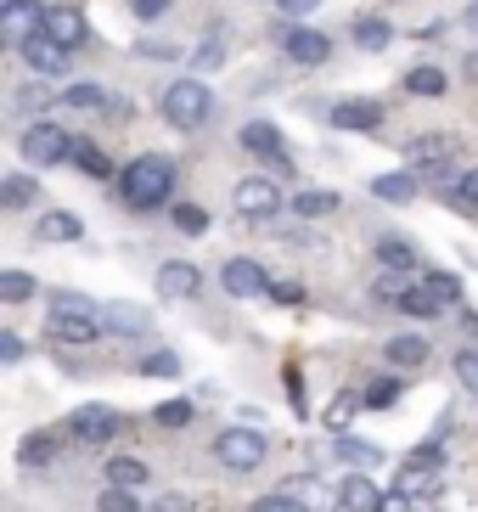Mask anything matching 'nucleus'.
Returning a JSON list of instances; mask_svg holds the SVG:
<instances>
[{"instance_id": "obj_42", "label": "nucleus", "mask_w": 478, "mask_h": 512, "mask_svg": "<svg viewBox=\"0 0 478 512\" xmlns=\"http://www.w3.org/2000/svg\"><path fill=\"white\" fill-rule=\"evenodd\" d=\"M141 372H147V377H175V372H180V355H169V349H152V355H141Z\"/></svg>"}, {"instance_id": "obj_45", "label": "nucleus", "mask_w": 478, "mask_h": 512, "mask_svg": "<svg viewBox=\"0 0 478 512\" xmlns=\"http://www.w3.org/2000/svg\"><path fill=\"white\" fill-rule=\"evenodd\" d=\"M57 96L51 91H40V85H29V91H17V113H34V107H51Z\"/></svg>"}, {"instance_id": "obj_5", "label": "nucleus", "mask_w": 478, "mask_h": 512, "mask_svg": "<svg viewBox=\"0 0 478 512\" xmlns=\"http://www.w3.org/2000/svg\"><path fill=\"white\" fill-rule=\"evenodd\" d=\"M17 152H23V164H62V158H74V141L57 124H34V130H23Z\"/></svg>"}, {"instance_id": "obj_38", "label": "nucleus", "mask_w": 478, "mask_h": 512, "mask_svg": "<svg viewBox=\"0 0 478 512\" xmlns=\"http://www.w3.org/2000/svg\"><path fill=\"white\" fill-rule=\"evenodd\" d=\"M152 422H158V428H186V422H192V400H164V406L152 411Z\"/></svg>"}, {"instance_id": "obj_21", "label": "nucleus", "mask_w": 478, "mask_h": 512, "mask_svg": "<svg viewBox=\"0 0 478 512\" xmlns=\"http://www.w3.org/2000/svg\"><path fill=\"white\" fill-rule=\"evenodd\" d=\"M383 355H389V366H405V372H411V366L428 361V338H417V332H400V338H389V349H383Z\"/></svg>"}, {"instance_id": "obj_50", "label": "nucleus", "mask_w": 478, "mask_h": 512, "mask_svg": "<svg viewBox=\"0 0 478 512\" xmlns=\"http://www.w3.org/2000/svg\"><path fill=\"white\" fill-rule=\"evenodd\" d=\"M248 512H299V507H293V501H287V496H259V501H254V507H248Z\"/></svg>"}, {"instance_id": "obj_24", "label": "nucleus", "mask_w": 478, "mask_h": 512, "mask_svg": "<svg viewBox=\"0 0 478 512\" xmlns=\"http://www.w3.org/2000/svg\"><path fill=\"white\" fill-rule=\"evenodd\" d=\"M68 164L79 169V175H90V181H113V164H107L102 147H90V141H74V158Z\"/></svg>"}, {"instance_id": "obj_15", "label": "nucleus", "mask_w": 478, "mask_h": 512, "mask_svg": "<svg viewBox=\"0 0 478 512\" xmlns=\"http://www.w3.org/2000/svg\"><path fill=\"white\" fill-rule=\"evenodd\" d=\"M332 124H338V130H377V124H383V102H372V96H349V102L332 107Z\"/></svg>"}, {"instance_id": "obj_19", "label": "nucleus", "mask_w": 478, "mask_h": 512, "mask_svg": "<svg viewBox=\"0 0 478 512\" xmlns=\"http://www.w3.org/2000/svg\"><path fill=\"white\" fill-rule=\"evenodd\" d=\"M355 46L372 51V57H377V51H389L394 46V23H389V17H360V23H355Z\"/></svg>"}, {"instance_id": "obj_8", "label": "nucleus", "mask_w": 478, "mask_h": 512, "mask_svg": "<svg viewBox=\"0 0 478 512\" xmlns=\"http://www.w3.org/2000/svg\"><path fill=\"white\" fill-rule=\"evenodd\" d=\"M68 434H74L79 445H107V439L119 434V411L113 406H79L74 417H68Z\"/></svg>"}, {"instance_id": "obj_7", "label": "nucleus", "mask_w": 478, "mask_h": 512, "mask_svg": "<svg viewBox=\"0 0 478 512\" xmlns=\"http://www.w3.org/2000/svg\"><path fill=\"white\" fill-rule=\"evenodd\" d=\"M220 287H225V299H265V293H270V271L259 265V259H225Z\"/></svg>"}, {"instance_id": "obj_48", "label": "nucleus", "mask_w": 478, "mask_h": 512, "mask_svg": "<svg viewBox=\"0 0 478 512\" xmlns=\"http://www.w3.org/2000/svg\"><path fill=\"white\" fill-rule=\"evenodd\" d=\"M0 361H6V366L23 361V338H17V332H0Z\"/></svg>"}, {"instance_id": "obj_29", "label": "nucleus", "mask_w": 478, "mask_h": 512, "mask_svg": "<svg viewBox=\"0 0 478 512\" xmlns=\"http://www.w3.org/2000/svg\"><path fill=\"white\" fill-rule=\"evenodd\" d=\"M332 209H338V192H327V186H321V192L310 186V192L293 197V214H304V220H321V214H332Z\"/></svg>"}, {"instance_id": "obj_4", "label": "nucleus", "mask_w": 478, "mask_h": 512, "mask_svg": "<svg viewBox=\"0 0 478 512\" xmlns=\"http://www.w3.org/2000/svg\"><path fill=\"white\" fill-rule=\"evenodd\" d=\"M231 209L248 214V220H270V214H282V186L270 175H248V181L231 186Z\"/></svg>"}, {"instance_id": "obj_10", "label": "nucleus", "mask_w": 478, "mask_h": 512, "mask_svg": "<svg viewBox=\"0 0 478 512\" xmlns=\"http://www.w3.org/2000/svg\"><path fill=\"white\" fill-rule=\"evenodd\" d=\"M40 34H45V40H57V46L74 57V51L85 46L90 29H85V17H79L74 6H45V29H40Z\"/></svg>"}, {"instance_id": "obj_36", "label": "nucleus", "mask_w": 478, "mask_h": 512, "mask_svg": "<svg viewBox=\"0 0 478 512\" xmlns=\"http://www.w3.org/2000/svg\"><path fill=\"white\" fill-rule=\"evenodd\" d=\"M422 287L434 293L439 304H456L462 299V276H450V271H434V276H422Z\"/></svg>"}, {"instance_id": "obj_25", "label": "nucleus", "mask_w": 478, "mask_h": 512, "mask_svg": "<svg viewBox=\"0 0 478 512\" xmlns=\"http://www.w3.org/2000/svg\"><path fill=\"white\" fill-rule=\"evenodd\" d=\"M51 316H74V321H102V304L85 293H51Z\"/></svg>"}, {"instance_id": "obj_13", "label": "nucleus", "mask_w": 478, "mask_h": 512, "mask_svg": "<svg viewBox=\"0 0 478 512\" xmlns=\"http://www.w3.org/2000/svg\"><path fill=\"white\" fill-rule=\"evenodd\" d=\"M456 158V136H411L405 141V164L417 169H445Z\"/></svg>"}, {"instance_id": "obj_39", "label": "nucleus", "mask_w": 478, "mask_h": 512, "mask_svg": "<svg viewBox=\"0 0 478 512\" xmlns=\"http://www.w3.org/2000/svg\"><path fill=\"white\" fill-rule=\"evenodd\" d=\"M394 400H400V383H394V377H372V383H366V406L372 411L394 406Z\"/></svg>"}, {"instance_id": "obj_28", "label": "nucleus", "mask_w": 478, "mask_h": 512, "mask_svg": "<svg viewBox=\"0 0 478 512\" xmlns=\"http://www.w3.org/2000/svg\"><path fill=\"white\" fill-rule=\"evenodd\" d=\"M34 197H40V186H34L29 175H6V181H0V209H29Z\"/></svg>"}, {"instance_id": "obj_37", "label": "nucleus", "mask_w": 478, "mask_h": 512, "mask_svg": "<svg viewBox=\"0 0 478 512\" xmlns=\"http://www.w3.org/2000/svg\"><path fill=\"white\" fill-rule=\"evenodd\" d=\"M377 254H383V265H389V271H411V265H417V248H411V242H400V237H389Z\"/></svg>"}, {"instance_id": "obj_33", "label": "nucleus", "mask_w": 478, "mask_h": 512, "mask_svg": "<svg viewBox=\"0 0 478 512\" xmlns=\"http://www.w3.org/2000/svg\"><path fill=\"white\" fill-rule=\"evenodd\" d=\"M57 102L62 107H79V113H96V107H107V96H102V85H68Z\"/></svg>"}, {"instance_id": "obj_20", "label": "nucleus", "mask_w": 478, "mask_h": 512, "mask_svg": "<svg viewBox=\"0 0 478 512\" xmlns=\"http://www.w3.org/2000/svg\"><path fill=\"white\" fill-rule=\"evenodd\" d=\"M79 231H85V226H79L74 214L45 209V214H40V226H34V237H40V242H79Z\"/></svg>"}, {"instance_id": "obj_47", "label": "nucleus", "mask_w": 478, "mask_h": 512, "mask_svg": "<svg viewBox=\"0 0 478 512\" xmlns=\"http://www.w3.org/2000/svg\"><path fill=\"white\" fill-rule=\"evenodd\" d=\"M147 512H192V501L180 496V490H169V496H158V501H147Z\"/></svg>"}, {"instance_id": "obj_56", "label": "nucleus", "mask_w": 478, "mask_h": 512, "mask_svg": "<svg viewBox=\"0 0 478 512\" xmlns=\"http://www.w3.org/2000/svg\"><path fill=\"white\" fill-rule=\"evenodd\" d=\"M462 23H467V29H478V0L467 6V17H462Z\"/></svg>"}, {"instance_id": "obj_9", "label": "nucleus", "mask_w": 478, "mask_h": 512, "mask_svg": "<svg viewBox=\"0 0 478 512\" xmlns=\"http://www.w3.org/2000/svg\"><path fill=\"white\" fill-rule=\"evenodd\" d=\"M152 287H158V299H197L203 293V271L186 265V259H169V265H158Z\"/></svg>"}, {"instance_id": "obj_54", "label": "nucleus", "mask_w": 478, "mask_h": 512, "mask_svg": "<svg viewBox=\"0 0 478 512\" xmlns=\"http://www.w3.org/2000/svg\"><path fill=\"white\" fill-rule=\"evenodd\" d=\"M405 507H411V496H405V490H394V496H383V507H377V512H405Z\"/></svg>"}, {"instance_id": "obj_44", "label": "nucleus", "mask_w": 478, "mask_h": 512, "mask_svg": "<svg viewBox=\"0 0 478 512\" xmlns=\"http://www.w3.org/2000/svg\"><path fill=\"white\" fill-rule=\"evenodd\" d=\"M450 372H456V383H462L467 394H478V355H473V349H462V355H456V366H450Z\"/></svg>"}, {"instance_id": "obj_6", "label": "nucleus", "mask_w": 478, "mask_h": 512, "mask_svg": "<svg viewBox=\"0 0 478 512\" xmlns=\"http://www.w3.org/2000/svg\"><path fill=\"white\" fill-rule=\"evenodd\" d=\"M276 40H282V51L293 62H304V68H321V62L332 57V40L321 29H293V17H282L276 23Z\"/></svg>"}, {"instance_id": "obj_51", "label": "nucleus", "mask_w": 478, "mask_h": 512, "mask_svg": "<svg viewBox=\"0 0 478 512\" xmlns=\"http://www.w3.org/2000/svg\"><path fill=\"white\" fill-rule=\"evenodd\" d=\"M276 6H282V17H310L321 0H276Z\"/></svg>"}, {"instance_id": "obj_55", "label": "nucleus", "mask_w": 478, "mask_h": 512, "mask_svg": "<svg viewBox=\"0 0 478 512\" xmlns=\"http://www.w3.org/2000/svg\"><path fill=\"white\" fill-rule=\"evenodd\" d=\"M462 74H467V79H473V85H478V51H467V62H462Z\"/></svg>"}, {"instance_id": "obj_1", "label": "nucleus", "mask_w": 478, "mask_h": 512, "mask_svg": "<svg viewBox=\"0 0 478 512\" xmlns=\"http://www.w3.org/2000/svg\"><path fill=\"white\" fill-rule=\"evenodd\" d=\"M119 192H124V203H130L135 214L164 209L169 192H175V158H164V152H141V158L124 169Z\"/></svg>"}, {"instance_id": "obj_12", "label": "nucleus", "mask_w": 478, "mask_h": 512, "mask_svg": "<svg viewBox=\"0 0 478 512\" xmlns=\"http://www.w3.org/2000/svg\"><path fill=\"white\" fill-rule=\"evenodd\" d=\"M287 501L299 512H338L344 507V490H332L327 479H293L287 484Z\"/></svg>"}, {"instance_id": "obj_40", "label": "nucleus", "mask_w": 478, "mask_h": 512, "mask_svg": "<svg viewBox=\"0 0 478 512\" xmlns=\"http://www.w3.org/2000/svg\"><path fill=\"white\" fill-rule=\"evenodd\" d=\"M175 231H186V237H203V231H209V214L197 209V203H180V209H175Z\"/></svg>"}, {"instance_id": "obj_11", "label": "nucleus", "mask_w": 478, "mask_h": 512, "mask_svg": "<svg viewBox=\"0 0 478 512\" xmlns=\"http://www.w3.org/2000/svg\"><path fill=\"white\" fill-rule=\"evenodd\" d=\"M17 57L29 62V68H34L40 79H62V74H68V51H62L57 40H45V34L23 40V46H17Z\"/></svg>"}, {"instance_id": "obj_52", "label": "nucleus", "mask_w": 478, "mask_h": 512, "mask_svg": "<svg viewBox=\"0 0 478 512\" xmlns=\"http://www.w3.org/2000/svg\"><path fill=\"white\" fill-rule=\"evenodd\" d=\"M225 57V46H220V40H214V46H203V51H197V57H192V68H214V62H220Z\"/></svg>"}, {"instance_id": "obj_27", "label": "nucleus", "mask_w": 478, "mask_h": 512, "mask_svg": "<svg viewBox=\"0 0 478 512\" xmlns=\"http://www.w3.org/2000/svg\"><path fill=\"white\" fill-rule=\"evenodd\" d=\"M344 507L349 512H377V507H383V496H377L372 479H360V473H355V479H344Z\"/></svg>"}, {"instance_id": "obj_14", "label": "nucleus", "mask_w": 478, "mask_h": 512, "mask_svg": "<svg viewBox=\"0 0 478 512\" xmlns=\"http://www.w3.org/2000/svg\"><path fill=\"white\" fill-rule=\"evenodd\" d=\"M102 327H107V332H119V338H147L152 321H147V310H135V304L107 299V304H102Z\"/></svg>"}, {"instance_id": "obj_22", "label": "nucleus", "mask_w": 478, "mask_h": 512, "mask_svg": "<svg viewBox=\"0 0 478 512\" xmlns=\"http://www.w3.org/2000/svg\"><path fill=\"white\" fill-rule=\"evenodd\" d=\"M372 197H383V203H411V197H417V175H411V169L377 175V181H372Z\"/></svg>"}, {"instance_id": "obj_32", "label": "nucleus", "mask_w": 478, "mask_h": 512, "mask_svg": "<svg viewBox=\"0 0 478 512\" xmlns=\"http://www.w3.org/2000/svg\"><path fill=\"white\" fill-rule=\"evenodd\" d=\"M0 299L6 304H29L34 299V276L29 271H0Z\"/></svg>"}, {"instance_id": "obj_18", "label": "nucleus", "mask_w": 478, "mask_h": 512, "mask_svg": "<svg viewBox=\"0 0 478 512\" xmlns=\"http://www.w3.org/2000/svg\"><path fill=\"white\" fill-rule=\"evenodd\" d=\"M102 479L113 484V490H141L152 473H147V462H135V456H113V462L102 467Z\"/></svg>"}, {"instance_id": "obj_53", "label": "nucleus", "mask_w": 478, "mask_h": 512, "mask_svg": "<svg viewBox=\"0 0 478 512\" xmlns=\"http://www.w3.org/2000/svg\"><path fill=\"white\" fill-rule=\"evenodd\" d=\"M135 51H141V57H175V46H164V40H141Z\"/></svg>"}, {"instance_id": "obj_30", "label": "nucleus", "mask_w": 478, "mask_h": 512, "mask_svg": "<svg viewBox=\"0 0 478 512\" xmlns=\"http://www.w3.org/2000/svg\"><path fill=\"white\" fill-rule=\"evenodd\" d=\"M405 91L411 96H445L450 79L439 74V68H411V74H405Z\"/></svg>"}, {"instance_id": "obj_23", "label": "nucleus", "mask_w": 478, "mask_h": 512, "mask_svg": "<svg viewBox=\"0 0 478 512\" xmlns=\"http://www.w3.org/2000/svg\"><path fill=\"white\" fill-rule=\"evenodd\" d=\"M332 451H338V462L355 467V473H372V467L383 462V451H377V445H366V439H332Z\"/></svg>"}, {"instance_id": "obj_35", "label": "nucleus", "mask_w": 478, "mask_h": 512, "mask_svg": "<svg viewBox=\"0 0 478 512\" xmlns=\"http://www.w3.org/2000/svg\"><path fill=\"white\" fill-rule=\"evenodd\" d=\"M450 203L462 214H478V169H462V181L450 186Z\"/></svg>"}, {"instance_id": "obj_3", "label": "nucleus", "mask_w": 478, "mask_h": 512, "mask_svg": "<svg viewBox=\"0 0 478 512\" xmlns=\"http://www.w3.org/2000/svg\"><path fill=\"white\" fill-rule=\"evenodd\" d=\"M214 456H220L231 473H254V467L270 456V439L259 434V428H225V434L214 439Z\"/></svg>"}, {"instance_id": "obj_26", "label": "nucleus", "mask_w": 478, "mask_h": 512, "mask_svg": "<svg viewBox=\"0 0 478 512\" xmlns=\"http://www.w3.org/2000/svg\"><path fill=\"white\" fill-rule=\"evenodd\" d=\"M17 462L23 467H51L57 462V434H29L17 445Z\"/></svg>"}, {"instance_id": "obj_57", "label": "nucleus", "mask_w": 478, "mask_h": 512, "mask_svg": "<svg viewBox=\"0 0 478 512\" xmlns=\"http://www.w3.org/2000/svg\"><path fill=\"white\" fill-rule=\"evenodd\" d=\"M0 6H45V0H0Z\"/></svg>"}, {"instance_id": "obj_16", "label": "nucleus", "mask_w": 478, "mask_h": 512, "mask_svg": "<svg viewBox=\"0 0 478 512\" xmlns=\"http://www.w3.org/2000/svg\"><path fill=\"white\" fill-rule=\"evenodd\" d=\"M242 147L259 152L265 164H276V158H293V152H287V141H282V130H276V124H265V119L242 124Z\"/></svg>"}, {"instance_id": "obj_41", "label": "nucleus", "mask_w": 478, "mask_h": 512, "mask_svg": "<svg viewBox=\"0 0 478 512\" xmlns=\"http://www.w3.org/2000/svg\"><path fill=\"white\" fill-rule=\"evenodd\" d=\"M96 512H147V507H135V490H113L107 484L102 496H96Z\"/></svg>"}, {"instance_id": "obj_34", "label": "nucleus", "mask_w": 478, "mask_h": 512, "mask_svg": "<svg viewBox=\"0 0 478 512\" xmlns=\"http://www.w3.org/2000/svg\"><path fill=\"white\" fill-rule=\"evenodd\" d=\"M355 406H366V394H360V389H344V394H338V400L327 406V428H332V434H338V428L355 417Z\"/></svg>"}, {"instance_id": "obj_2", "label": "nucleus", "mask_w": 478, "mask_h": 512, "mask_svg": "<svg viewBox=\"0 0 478 512\" xmlns=\"http://www.w3.org/2000/svg\"><path fill=\"white\" fill-rule=\"evenodd\" d=\"M209 113H214V96L203 79H175L164 91V119L175 130H197V124H209Z\"/></svg>"}, {"instance_id": "obj_49", "label": "nucleus", "mask_w": 478, "mask_h": 512, "mask_svg": "<svg viewBox=\"0 0 478 512\" xmlns=\"http://www.w3.org/2000/svg\"><path fill=\"white\" fill-rule=\"evenodd\" d=\"M130 12L141 17V23H152V17H164V12H169V0H130Z\"/></svg>"}, {"instance_id": "obj_31", "label": "nucleus", "mask_w": 478, "mask_h": 512, "mask_svg": "<svg viewBox=\"0 0 478 512\" xmlns=\"http://www.w3.org/2000/svg\"><path fill=\"white\" fill-rule=\"evenodd\" d=\"M372 293H377V299H383V304H405V299H411V293H417V287L405 282V271H383V276H377V282H372Z\"/></svg>"}, {"instance_id": "obj_46", "label": "nucleus", "mask_w": 478, "mask_h": 512, "mask_svg": "<svg viewBox=\"0 0 478 512\" xmlns=\"http://www.w3.org/2000/svg\"><path fill=\"white\" fill-rule=\"evenodd\" d=\"M265 299H276V304H304V287H299V282H270Z\"/></svg>"}, {"instance_id": "obj_43", "label": "nucleus", "mask_w": 478, "mask_h": 512, "mask_svg": "<svg viewBox=\"0 0 478 512\" xmlns=\"http://www.w3.org/2000/svg\"><path fill=\"white\" fill-rule=\"evenodd\" d=\"M400 310H411V316H422V321H434L439 310H445V304H439L434 293H428V287H417V293H411V299H405Z\"/></svg>"}, {"instance_id": "obj_17", "label": "nucleus", "mask_w": 478, "mask_h": 512, "mask_svg": "<svg viewBox=\"0 0 478 512\" xmlns=\"http://www.w3.org/2000/svg\"><path fill=\"white\" fill-rule=\"evenodd\" d=\"M102 321H74V316H45V338H57V344H102Z\"/></svg>"}]
</instances>
